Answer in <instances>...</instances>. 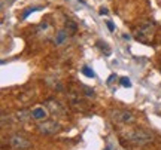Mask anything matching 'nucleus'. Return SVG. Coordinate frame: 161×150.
<instances>
[{
	"mask_svg": "<svg viewBox=\"0 0 161 150\" xmlns=\"http://www.w3.org/2000/svg\"><path fill=\"white\" fill-rule=\"evenodd\" d=\"M127 138H128V141H131L133 144L143 146L151 141V135L143 129H136V131H131V132L127 134Z\"/></svg>",
	"mask_w": 161,
	"mask_h": 150,
	"instance_id": "obj_2",
	"label": "nucleus"
},
{
	"mask_svg": "<svg viewBox=\"0 0 161 150\" xmlns=\"http://www.w3.org/2000/svg\"><path fill=\"white\" fill-rule=\"evenodd\" d=\"M39 9H40L39 6H36V8H29V9H27V11L24 12V15H23V18H24V19H25V18L29 17L30 13H33V12H35V11H39Z\"/></svg>",
	"mask_w": 161,
	"mask_h": 150,
	"instance_id": "obj_12",
	"label": "nucleus"
},
{
	"mask_svg": "<svg viewBox=\"0 0 161 150\" xmlns=\"http://www.w3.org/2000/svg\"><path fill=\"white\" fill-rule=\"evenodd\" d=\"M121 116H116V119H119V121L122 122H133L134 121V117H133V115L130 113V111H118Z\"/></svg>",
	"mask_w": 161,
	"mask_h": 150,
	"instance_id": "obj_6",
	"label": "nucleus"
},
{
	"mask_svg": "<svg viewBox=\"0 0 161 150\" xmlns=\"http://www.w3.org/2000/svg\"><path fill=\"white\" fill-rule=\"evenodd\" d=\"M66 30H67V33H70V34L76 33V24L73 23V21L67 19V21H66Z\"/></svg>",
	"mask_w": 161,
	"mask_h": 150,
	"instance_id": "obj_8",
	"label": "nucleus"
},
{
	"mask_svg": "<svg viewBox=\"0 0 161 150\" xmlns=\"http://www.w3.org/2000/svg\"><path fill=\"white\" fill-rule=\"evenodd\" d=\"M115 80H116V76L115 75H110L109 77H108V83H109V85H110V83H114Z\"/></svg>",
	"mask_w": 161,
	"mask_h": 150,
	"instance_id": "obj_15",
	"label": "nucleus"
},
{
	"mask_svg": "<svg viewBox=\"0 0 161 150\" xmlns=\"http://www.w3.org/2000/svg\"><path fill=\"white\" fill-rule=\"evenodd\" d=\"M66 37H67V33H66V31H58L57 36H55V45H61V43L66 40Z\"/></svg>",
	"mask_w": 161,
	"mask_h": 150,
	"instance_id": "obj_7",
	"label": "nucleus"
},
{
	"mask_svg": "<svg viewBox=\"0 0 161 150\" xmlns=\"http://www.w3.org/2000/svg\"><path fill=\"white\" fill-rule=\"evenodd\" d=\"M27 111H19V113H18V119H19V121H25V119H27Z\"/></svg>",
	"mask_w": 161,
	"mask_h": 150,
	"instance_id": "obj_13",
	"label": "nucleus"
},
{
	"mask_svg": "<svg viewBox=\"0 0 161 150\" xmlns=\"http://www.w3.org/2000/svg\"><path fill=\"white\" fill-rule=\"evenodd\" d=\"M98 12H100V15H108V13H109V11H108L106 8H102Z\"/></svg>",
	"mask_w": 161,
	"mask_h": 150,
	"instance_id": "obj_17",
	"label": "nucleus"
},
{
	"mask_svg": "<svg viewBox=\"0 0 161 150\" xmlns=\"http://www.w3.org/2000/svg\"><path fill=\"white\" fill-rule=\"evenodd\" d=\"M104 150H110V147H109V146H108V147H106V149H104Z\"/></svg>",
	"mask_w": 161,
	"mask_h": 150,
	"instance_id": "obj_18",
	"label": "nucleus"
},
{
	"mask_svg": "<svg viewBox=\"0 0 161 150\" xmlns=\"http://www.w3.org/2000/svg\"><path fill=\"white\" fill-rule=\"evenodd\" d=\"M82 73L86 76V77H94V71H92V69H90V67H82Z\"/></svg>",
	"mask_w": 161,
	"mask_h": 150,
	"instance_id": "obj_10",
	"label": "nucleus"
},
{
	"mask_svg": "<svg viewBox=\"0 0 161 150\" xmlns=\"http://www.w3.org/2000/svg\"><path fill=\"white\" fill-rule=\"evenodd\" d=\"M31 117L36 119V121H40V119H45L46 117V110L43 107H36L31 111Z\"/></svg>",
	"mask_w": 161,
	"mask_h": 150,
	"instance_id": "obj_5",
	"label": "nucleus"
},
{
	"mask_svg": "<svg viewBox=\"0 0 161 150\" xmlns=\"http://www.w3.org/2000/svg\"><path fill=\"white\" fill-rule=\"evenodd\" d=\"M155 34V24L154 23H145L143 25H140L136 33V39L142 43H149L154 39Z\"/></svg>",
	"mask_w": 161,
	"mask_h": 150,
	"instance_id": "obj_1",
	"label": "nucleus"
},
{
	"mask_svg": "<svg viewBox=\"0 0 161 150\" xmlns=\"http://www.w3.org/2000/svg\"><path fill=\"white\" fill-rule=\"evenodd\" d=\"M108 28H109V31H115V25L110 23V21H108Z\"/></svg>",
	"mask_w": 161,
	"mask_h": 150,
	"instance_id": "obj_16",
	"label": "nucleus"
},
{
	"mask_svg": "<svg viewBox=\"0 0 161 150\" xmlns=\"http://www.w3.org/2000/svg\"><path fill=\"white\" fill-rule=\"evenodd\" d=\"M119 82H121V85H122L124 88H131V82H130L128 77H121Z\"/></svg>",
	"mask_w": 161,
	"mask_h": 150,
	"instance_id": "obj_11",
	"label": "nucleus"
},
{
	"mask_svg": "<svg viewBox=\"0 0 161 150\" xmlns=\"http://www.w3.org/2000/svg\"><path fill=\"white\" fill-rule=\"evenodd\" d=\"M97 45H98V48H100L102 51H104V55H110V48H108V45H106L104 42L98 40V42H97Z\"/></svg>",
	"mask_w": 161,
	"mask_h": 150,
	"instance_id": "obj_9",
	"label": "nucleus"
},
{
	"mask_svg": "<svg viewBox=\"0 0 161 150\" xmlns=\"http://www.w3.org/2000/svg\"><path fill=\"white\" fill-rule=\"evenodd\" d=\"M84 89H85V94L88 97H94V91L92 89H90V88H84Z\"/></svg>",
	"mask_w": 161,
	"mask_h": 150,
	"instance_id": "obj_14",
	"label": "nucleus"
},
{
	"mask_svg": "<svg viewBox=\"0 0 161 150\" xmlns=\"http://www.w3.org/2000/svg\"><path fill=\"white\" fill-rule=\"evenodd\" d=\"M9 143H11V146L14 147V149H19V150L29 149L30 146H31L29 140L24 138V137H21V135H14V137H11Z\"/></svg>",
	"mask_w": 161,
	"mask_h": 150,
	"instance_id": "obj_3",
	"label": "nucleus"
},
{
	"mask_svg": "<svg viewBox=\"0 0 161 150\" xmlns=\"http://www.w3.org/2000/svg\"><path fill=\"white\" fill-rule=\"evenodd\" d=\"M58 128L60 125L55 123L54 121H48V122H43V123H40L39 125V131L43 134H54L58 131Z\"/></svg>",
	"mask_w": 161,
	"mask_h": 150,
	"instance_id": "obj_4",
	"label": "nucleus"
}]
</instances>
